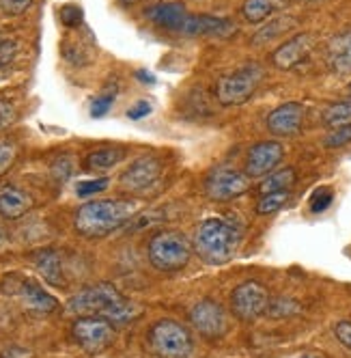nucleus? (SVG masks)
Listing matches in <instances>:
<instances>
[{
    "label": "nucleus",
    "instance_id": "8",
    "mask_svg": "<svg viewBox=\"0 0 351 358\" xmlns=\"http://www.w3.org/2000/svg\"><path fill=\"white\" fill-rule=\"evenodd\" d=\"M269 302H271L269 292L261 283H257V280H246V283L237 285L231 296L233 313L244 322L257 320L259 315L267 313Z\"/></svg>",
    "mask_w": 351,
    "mask_h": 358
},
{
    "label": "nucleus",
    "instance_id": "29",
    "mask_svg": "<svg viewBox=\"0 0 351 358\" xmlns=\"http://www.w3.org/2000/svg\"><path fill=\"white\" fill-rule=\"evenodd\" d=\"M299 311V304L291 298H278V300H271L267 306V313L271 317H291L293 313Z\"/></svg>",
    "mask_w": 351,
    "mask_h": 358
},
{
    "label": "nucleus",
    "instance_id": "25",
    "mask_svg": "<svg viewBox=\"0 0 351 358\" xmlns=\"http://www.w3.org/2000/svg\"><path fill=\"white\" fill-rule=\"evenodd\" d=\"M289 190L287 192H269V194H263L261 201L257 203V214L261 216H269V214H276L281 212L287 203H289Z\"/></svg>",
    "mask_w": 351,
    "mask_h": 358
},
{
    "label": "nucleus",
    "instance_id": "30",
    "mask_svg": "<svg viewBox=\"0 0 351 358\" xmlns=\"http://www.w3.org/2000/svg\"><path fill=\"white\" fill-rule=\"evenodd\" d=\"M15 156H17V147L13 141H7V138L0 141V177L11 169V164L15 162Z\"/></svg>",
    "mask_w": 351,
    "mask_h": 358
},
{
    "label": "nucleus",
    "instance_id": "2",
    "mask_svg": "<svg viewBox=\"0 0 351 358\" xmlns=\"http://www.w3.org/2000/svg\"><path fill=\"white\" fill-rule=\"evenodd\" d=\"M138 212V203L128 199H104L91 201L76 212L73 224L84 238H104L123 224H128Z\"/></svg>",
    "mask_w": 351,
    "mask_h": 358
},
{
    "label": "nucleus",
    "instance_id": "27",
    "mask_svg": "<svg viewBox=\"0 0 351 358\" xmlns=\"http://www.w3.org/2000/svg\"><path fill=\"white\" fill-rule=\"evenodd\" d=\"M114 99H117V87L102 91V93H99V95L91 101V117H95V119L104 117V115L112 108Z\"/></svg>",
    "mask_w": 351,
    "mask_h": 358
},
{
    "label": "nucleus",
    "instance_id": "43",
    "mask_svg": "<svg viewBox=\"0 0 351 358\" xmlns=\"http://www.w3.org/2000/svg\"><path fill=\"white\" fill-rule=\"evenodd\" d=\"M123 5H134V3H138V0H121Z\"/></svg>",
    "mask_w": 351,
    "mask_h": 358
},
{
    "label": "nucleus",
    "instance_id": "17",
    "mask_svg": "<svg viewBox=\"0 0 351 358\" xmlns=\"http://www.w3.org/2000/svg\"><path fill=\"white\" fill-rule=\"evenodd\" d=\"M33 264L37 268V272L41 274V278L45 283L54 285V287H63L65 285V274H63V259L61 255L54 248H43L37 250L33 255Z\"/></svg>",
    "mask_w": 351,
    "mask_h": 358
},
{
    "label": "nucleus",
    "instance_id": "6",
    "mask_svg": "<svg viewBox=\"0 0 351 358\" xmlns=\"http://www.w3.org/2000/svg\"><path fill=\"white\" fill-rule=\"evenodd\" d=\"M263 80L261 65H244L233 73L222 76L216 87V97L222 106H237L244 104L255 95L257 87Z\"/></svg>",
    "mask_w": 351,
    "mask_h": 358
},
{
    "label": "nucleus",
    "instance_id": "12",
    "mask_svg": "<svg viewBox=\"0 0 351 358\" xmlns=\"http://www.w3.org/2000/svg\"><path fill=\"white\" fill-rule=\"evenodd\" d=\"M285 158V149L278 141H261L253 145L248 151L246 160V175L248 177H263L269 175Z\"/></svg>",
    "mask_w": 351,
    "mask_h": 358
},
{
    "label": "nucleus",
    "instance_id": "23",
    "mask_svg": "<svg viewBox=\"0 0 351 358\" xmlns=\"http://www.w3.org/2000/svg\"><path fill=\"white\" fill-rule=\"evenodd\" d=\"M295 179H297L295 171H293L291 166H287V169H281V171L269 173V175L263 179V182L259 184V190H261V194H269V192H287V190H291V188L295 186Z\"/></svg>",
    "mask_w": 351,
    "mask_h": 358
},
{
    "label": "nucleus",
    "instance_id": "38",
    "mask_svg": "<svg viewBox=\"0 0 351 358\" xmlns=\"http://www.w3.org/2000/svg\"><path fill=\"white\" fill-rule=\"evenodd\" d=\"M334 335L347 350H351V322H338L334 328Z\"/></svg>",
    "mask_w": 351,
    "mask_h": 358
},
{
    "label": "nucleus",
    "instance_id": "7",
    "mask_svg": "<svg viewBox=\"0 0 351 358\" xmlns=\"http://www.w3.org/2000/svg\"><path fill=\"white\" fill-rule=\"evenodd\" d=\"M71 335L87 354H99L114 341V324L97 315H84L73 322Z\"/></svg>",
    "mask_w": 351,
    "mask_h": 358
},
{
    "label": "nucleus",
    "instance_id": "9",
    "mask_svg": "<svg viewBox=\"0 0 351 358\" xmlns=\"http://www.w3.org/2000/svg\"><path fill=\"white\" fill-rule=\"evenodd\" d=\"M190 322L207 339L224 337L229 330V317L227 311L222 309V304L214 300H200L190 309Z\"/></svg>",
    "mask_w": 351,
    "mask_h": 358
},
{
    "label": "nucleus",
    "instance_id": "31",
    "mask_svg": "<svg viewBox=\"0 0 351 358\" xmlns=\"http://www.w3.org/2000/svg\"><path fill=\"white\" fill-rule=\"evenodd\" d=\"M351 143V123L349 125H343V127H336V130H332L328 136H325L323 145L325 147H343V145H349Z\"/></svg>",
    "mask_w": 351,
    "mask_h": 358
},
{
    "label": "nucleus",
    "instance_id": "32",
    "mask_svg": "<svg viewBox=\"0 0 351 358\" xmlns=\"http://www.w3.org/2000/svg\"><path fill=\"white\" fill-rule=\"evenodd\" d=\"M108 186H110L108 179H84V182L76 186V192L78 196H93L97 192H104Z\"/></svg>",
    "mask_w": 351,
    "mask_h": 358
},
{
    "label": "nucleus",
    "instance_id": "1",
    "mask_svg": "<svg viewBox=\"0 0 351 358\" xmlns=\"http://www.w3.org/2000/svg\"><path fill=\"white\" fill-rule=\"evenodd\" d=\"M67 311L73 315H97L112 322L114 326L130 324L140 317L142 306L130 298H125L114 285L97 283L93 287L82 289L67 302Z\"/></svg>",
    "mask_w": 351,
    "mask_h": 358
},
{
    "label": "nucleus",
    "instance_id": "18",
    "mask_svg": "<svg viewBox=\"0 0 351 358\" xmlns=\"http://www.w3.org/2000/svg\"><path fill=\"white\" fill-rule=\"evenodd\" d=\"M17 296L22 298V302L29 306L33 311H39V313H52L59 302L54 296H50L39 283L31 278H22V283L17 287Z\"/></svg>",
    "mask_w": 351,
    "mask_h": 358
},
{
    "label": "nucleus",
    "instance_id": "45",
    "mask_svg": "<svg viewBox=\"0 0 351 358\" xmlns=\"http://www.w3.org/2000/svg\"><path fill=\"white\" fill-rule=\"evenodd\" d=\"M3 3H5V0H0V5H3Z\"/></svg>",
    "mask_w": 351,
    "mask_h": 358
},
{
    "label": "nucleus",
    "instance_id": "35",
    "mask_svg": "<svg viewBox=\"0 0 351 358\" xmlns=\"http://www.w3.org/2000/svg\"><path fill=\"white\" fill-rule=\"evenodd\" d=\"M154 113V106H151V101H147V99H140V101H136V104L128 110V117L132 119V121H138V119H144V117H149Z\"/></svg>",
    "mask_w": 351,
    "mask_h": 358
},
{
    "label": "nucleus",
    "instance_id": "4",
    "mask_svg": "<svg viewBox=\"0 0 351 358\" xmlns=\"http://www.w3.org/2000/svg\"><path fill=\"white\" fill-rule=\"evenodd\" d=\"M192 246L179 231H160L149 240V262L162 272H177L188 266Z\"/></svg>",
    "mask_w": 351,
    "mask_h": 358
},
{
    "label": "nucleus",
    "instance_id": "37",
    "mask_svg": "<svg viewBox=\"0 0 351 358\" xmlns=\"http://www.w3.org/2000/svg\"><path fill=\"white\" fill-rule=\"evenodd\" d=\"M71 162H69V158H61V160H57L54 162V166H52V175H54V179L57 182H67L69 179V175H71Z\"/></svg>",
    "mask_w": 351,
    "mask_h": 358
},
{
    "label": "nucleus",
    "instance_id": "34",
    "mask_svg": "<svg viewBox=\"0 0 351 358\" xmlns=\"http://www.w3.org/2000/svg\"><path fill=\"white\" fill-rule=\"evenodd\" d=\"M17 113H15V106L7 99H0V132L7 130V127L15 121Z\"/></svg>",
    "mask_w": 351,
    "mask_h": 358
},
{
    "label": "nucleus",
    "instance_id": "42",
    "mask_svg": "<svg viewBox=\"0 0 351 358\" xmlns=\"http://www.w3.org/2000/svg\"><path fill=\"white\" fill-rule=\"evenodd\" d=\"M299 358H323L321 354H315V352H308V354H302Z\"/></svg>",
    "mask_w": 351,
    "mask_h": 358
},
{
    "label": "nucleus",
    "instance_id": "15",
    "mask_svg": "<svg viewBox=\"0 0 351 358\" xmlns=\"http://www.w3.org/2000/svg\"><path fill=\"white\" fill-rule=\"evenodd\" d=\"M313 45H315V39L311 33H299L276 50L271 55V63L278 69H293L295 65H299L308 57Z\"/></svg>",
    "mask_w": 351,
    "mask_h": 358
},
{
    "label": "nucleus",
    "instance_id": "11",
    "mask_svg": "<svg viewBox=\"0 0 351 358\" xmlns=\"http://www.w3.org/2000/svg\"><path fill=\"white\" fill-rule=\"evenodd\" d=\"M162 169H164V164L156 156L138 158L136 162H132L128 169L123 171V175H121V186L125 190H132V192L147 190L149 186H154L158 182V177L162 175Z\"/></svg>",
    "mask_w": 351,
    "mask_h": 358
},
{
    "label": "nucleus",
    "instance_id": "33",
    "mask_svg": "<svg viewBox=\"0 0 351 358\" xmlns=\"http://www.w3.org/2000/svg\"><path fill=\"white\" fill-rule=\"evenodd\" d=\"M61 20L65 27H80L82 22V9L78 5H65L61 9Z\"/></svg>",
    "mask_w": 351,
    "mask_h": 358
},
{
    "label": "nucleus",
    "instance_id": "28",
    "mask_svg": "<svg viewBox=\"0 0 351 358\" xmlns=\"http://www.w3.org/2000/svg\"><path fill=\"white\" fill-rule=\"evenodd\" d=\"M332 201H334V190L328 188V186H321L317 188L313 194H311V212L313 214H321L325 212L330 206H332Z\"/></svg>",
    "mask_w": 351,
    "mask_h": 358
},
{
    "label": "nucleus",
    "instance_id": "44",
    "mask_svg": "<svg viewBox=\"0 0 351 358\" xmlns=\"http://www.w3.org/2000/svg\"><path fill=\"white\" fill-rule=\"evenodd\" d=\"M349 93H351V83H349Z\"/></svg>",
    "mask_w": 351,
    "mask_h": 358
},
{
    "label": "nucleus",
    "instance_id": "21",
    "mask_svg": "<svg viewBox=\"0 0 351 358\" xmlns=\"http://www.w3.org/2000/svg\"><path fill=\"white\" fill-rule=\"evenodd\" d=\"M289 7V0H246L241 5V15L250 24H261L276 13H281Z\"/></svg>",
    "mask_w": 351,
    "mask_h": 358
},
{
    "label": "nucleus",
    "instance_id": "5",
    "mask_svg": "<svg viewBox=\"0 0 351 358\" xmlns=\"http://www.w3.org/2000/svg\"><path fill=\"white\" fill-rule=\"evenodd\" d=\"M149 345L160 358H192L194 341L188 328L174 320H160L149 330Z\"/></svg>",
    "mask_w": 351,
    "mask_h": 358
},
{
    "label": "nucleus",
    "instance_id": "26",
    "mask_svg": "<svg viewBox=\"0 0 351 358\" xmlns=\"http://www.w3.org/2000/svg\"><path fill=\"white\" fill-rule=\"evenodd\" d=\"M295 24L293 17H278V20H274L269 27H265L263 31H259L255 35V43H263V41H274L278 35H283L285 31H289L291 27Z\"/></svg>",
    "mask_w": 351,
    "mask_h": 358
},
{
    "label": "nucleus",
    "instance_id": "16",
    "mask_svg": "<svg viewBox=\"0 0 351 358\" xmlns=\"http://www.w3.org/2000/svg\"><path fill=\"white\" fill-rule=\"evenodd\" d=\"M325 63L336 76L351 73V29L341 31L328 41L325 48Z\"/></svg>",
    "mask_w": 351,
    "mask_h": 358
},
{
    "label": "nucleus",
    "instance_id": "13",
    "mask_svg": "<svg viewBox=\"0 0 351 358\" xmlns=\"http://www.w3.org/2000/svg\"><path fill=\"white\" fill-rule=\"evenodd\" d=\"M306 117V108L297 101H287V104L274 108L267 115V130L276 136H295L302 132Z\"/></svg>",
    "mask_w": 351,
    "mask_h": 358
},
{
    "label": "nucleus",
    "instance_id": "22",
    "mask_svg": "<svg viewBox=\"0 0 351 358\" xmlns=\"http://www.w3.org/2000/svg\"><path fill=\"white\" fill-rule=\"evenodd\" d=\"M128 156V151L123 147H102L95 149L87 156V169L91 171H110L114 169L119 162H123V158Z\"/></svg>",
    "mask_w": 351,
    "mask_h": 358
},
{
    "label": "nucleus",
    "instance_id": "24",
    "mask_svg": "<svg viewBox=\"0 0 351 358\" xmlns=\"http://www.w3.org/2000/svg\"><path fill=\"white\" fill-rule=\"evenodd\" d=\"M323 123L325 127H343V125H349L351 123V99H345V101H336V104L328 106L323 110Z\"/></svg>",
    "mask_w": 351,
    "mask_h": 358
},
{
    "label": "nucleus",
    "instance_id": "36",
    "mask_svg": "<svg viewBox=\"0 0 351 358\" xmlns=\"http://www.w3.org/2000/svg\"><path fill=\"white\" fill-rule=\"evenodd\" d=\"M17 55V43L13 39L0 41V65H9Z\"/></svg>",
    "mask_w": 351,
    "mask_h": 358
},
{
    "label": "nucleus",
    "instance_id": "40",
    "mask_svg": "<svg viewBox=\"0 0 351 358\" xmlns=\"http://www.w3.org/2000/svg\"><path fill=\"white\" fill-rule=\"evenodd\" d=\"M0 358H33V352L24 348H9L0 354Z\"/></svg>",
    "mask_w": 351,
    "mask_h": 358
},
{
    "label": "nucleus",
    "instance_id": "39",
    "mask_svg": "<svg viewBox=\"0 0 351 358\" xmlns=\"http://www.w3.org/2000/svg\"><path fill=\"white\" fill-rule=\"evenodd\" d=\"M31 5H33V0H5V3H3L5 11L11 13V15L24 13L27 9H31Z\"/></svg>",
    "mask_w": 351,
    "mask_h": 358
},
{
    "label": "nucleus",
    "instance_id": "10",
    "mask_svg": "<svg viewBox=\"0 0 351 358\" xmlns=\"http://www.w3.org/2000/svg\"><path fill=\"white\" fill-rule=\"evenodd\" d=\"M248 190H250V177L229 166L214 171L205 182V192L214 201H231Z\"/></svg>",
    "mask_w": 351,
    "mask_h": 358
},
{
    "label": "nucleus",
    "instance_id": "3",
    "mask_svg": "<svg viewBox=\"0 0 351 358\" xmlns=\"http://www.w3.org/2000/svg\"><path fill=\"white\" fill-rule=\"evenodd\" d=\"M241 240V229L222 218H207L196 227L194 248L207 264H224L231 262L237 252Z\"/></svg>",
    "mask_w": 351,
    "mask_h": 358
},
{
    "label": "nucleus",
    "instance_id": "19",
    "mask_svg": "<svg viewBox=\"0 0 351 358\" xmlns=\"http://www.w3.org/2000/svg\"><path fill=\"white\" fill-rule=\"evenodd\" d=\"M147 17L151 20L156 27L166 31H181L184 22L188 17L184 3H162L151 9H147Z\"/></svg>",
    "mask_w": 351,
    "mask_h": 358
},
{
    "label": "nucleus",
    "instance_id": "41",
    "mask_svg": "<svg viewBox=\"0 0 351 358\" xmlns=\"http://www.w3.org/2000/svg\"><path fill=\"white\" fill-rule=\"evenodd\" d=\"M136 78L142 80V83H149V85H154V83H156V76H154L151 71H144V69L136 71Z\"/></svg>",
    "mask_w": 351,
    "mask_h": 358
},
{
    "label": "nucleus",
    "instance_id": "14",
    "mask_svg": "<svg viewBox=\"0 0 351 358\" xmlns=\"http://www.w3.org/2000/svg\"><path fill=\"white\" fill-rule=\"evenodd\" d=\"M235 31V24L227 17H216L207 13H194L188 15L181 33L188 37H227Z\"/></svg>",
    "mask_w": 351,
    "mask_h": 358
},
{
    "label": "nucleus",
    "instance_id": "20",
    "mask_svg": "<svg viewBox=\"0 0 351 358\" xmlns=\"http://www.w3.org/2000/svg\"><path fill=\"white\" fill-rule=\"evenodd\" d=\"M33 208V199L29 192H24L20 188L7 186L5 190H0V216L7 220H17L24 214H29Z\"/></svg>",
    "mask_w": 351,
    "mask_h": 358
}]
</instances>
